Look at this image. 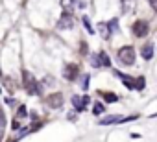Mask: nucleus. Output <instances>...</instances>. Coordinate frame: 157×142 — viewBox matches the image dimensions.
I'll list each match as a JSON object with an SVG mask.
<instances>
[{
	"instance_id": "16",
	"label": "nucleus",
	"mask_w": 157,
	"mask_h": 142,
	"mask_svg": "<svg viewBox=\"0 0 157 142\" xmlns=\"http://www.w3.org/2000/svg\"><path fill=\"white\" fill-rule=\"evenodd\" d=\"M100 30H102V37H104V39H109L111 32H109V28H107V24H105V22H102V24H100Z\"/></svg>"
},
{
	"instance_id": "13",
	"label": "nucleus",
	"mask_w": 157,
	"mask_h": 142,
	"mask_svg": "<svg viewBox=\"0 0 157 142\" xmlns=\"http://www.w3.org/2000/svg\"><path fill=\"white\" fill-rule=\"evenodd\" d=\"M144 87H146V80H144V76H139V78H135V80H133V89L142 91Z\"/></svg>"
},
{
	"instance_id": "21",
	"label": "nucleus",
	"mask_w": 157,
	"mask_h": 142,
	"mask_svg": "<svg viewBox=\"0 0 157 142\" xmlns=\"http://www.w3.org/2000/svg\"><path fill=\"white\" fill-rule=\"evenodd\" d=\"M54 83H56V80H52L50 76H48V78H44V85H46V87H50V85H54Z\"/></svg>"
},
{
	"instance_id": "20",
	"label": "nucleus",
	"mask_w": 157,
	"mask_h": 142,
	"mask_svg": "<svg viewBox=\"0 0 157 142\" xmlns=\"http://www.w3.org/2000/svg\"><path fill=\"white\" fill-rule=\"evenodd\" d=\"M105 24H107L109 32H117V30H118V26H117V24H118V21H117V19H113V21H109V22H105Z\"/></svg>"
},
{
	"instance_id": "24",
	"label": "nucleus",
	"mask_w": 157,
	"mask_h": 142,
	"mask_svg": "<svg viewBox=\"0 0 157 142\" xmlns=\"http://www.w3.org/2000/svg\"><path fill=\"white\" fill-rule=\"evenodd\" d=\"M0 74H2V70H0Z\"/></svg>"
},
{
	"instance_id": "22",
	"label": "nucleus",
	"mask_w": 157,
	"mask_h": 142,
	"mask_svg": "<svg viewBox=\"0 0 157 142\" xmlns=\"http://www.w3.org/2000/svg\"><path fill=\"white\" fill-rule=\"evenodd\" d=\"M85 52H87V43H82V54L85 55Z\"/></svg>"
},
{
	"instance_id": "1",
	"label": "nucleus",
	"mask_w": 157,
	"mask_h": 142,
	"mask_svg": "<svg viewBox=\"0 0 157 142\" xmlns=\"http://www.w3.org/2000/svg\"><path fill=\"white\" fill-rule=\"evenodd\" d=\"M22 83H24V89L32 94V96H39L43 92V85L33 78L32 72H28V70H24L22 72Z\"/></svg>"
},
{
	"instance_id": "15",
	"label": "nucleus",
	"mask_w": 157,
	"mask_h": 142,
	"mask_svg": "<svg viewBox=\"0 0 157 142\" xmlns=\"http://www.w3.org/2000/svg\"><path fill=\"white\" fill-rule=\"evenodd\" d=\"M104 111H105V107H104V103H100V102H96V103L93 105V114H96V116H100V114H104Z\"/></svg>"
},
{
	"instance_id": "8",
	"label": "nucleus",
	"mask_w": 157,
	"mask_h": 142,
	"mask_svg": "<svg viewBox=\"0 0 157 142\" xmlns=\"http://www.w3.org/2000/svg\"><path fill=\"white\" fill-rule=\"evenodd\" d=\"M89 103V96H72V105L76 107L78 113H83Z\"/></svg>"
},
{
	"instance_id": "10",
	"label": "nucleus",
	"mask_w": 157,
	"mask_h": 142,
	"mask_svg": "<svg viewBox=\"0 0 157 142\" xmlns=\"http://www.w3.org/2000/svg\"><path fill=\"white\" fill-rule=\"evenodd\" d=\"M140 52H142V57L144 59H151L153 57V43H146Z\"/></svg>"
},
{
	"instance_id": "14",
	"label": "nucleus",
	"mask_w": 157,
	"mask_h": 142,
	"mask_svg": "<svg viewBox=\"0 0 157 142\" xmlns=\"http://www.w3.org/2000/svg\"><path fill=\"white\" fill-rule=\"evenodd\" d=\"M4 133H6V114L0 109V140L4 138Z\"/></svg>"
},
{
	"instance_id": "9",
	"label": "nucleus",
	"mask_w": 157,
	"mask_h": 142,
	"mask_svg": "<svg viewBox=\"0 0 157 142\" xmlns=\"http://www.w3.org/2000/svg\"><path fill=\"white\" fill-rule=\"evenodd\" d=\"M118 122H122V116H118V114H111V116L100 118V125H109V124H118Z\"/></svg>"
},
{
	"instance_id": "19",
	"label": "nucleus",
	"mask_w": 157,
	"mask_h": 142,
	"mask_svg": "<svg viewBox=\"0 0 157 142\" xmlns=\"http://www.w3.org/2000/svg\"><path fill=\"white\" fill-rule=\"evenodd\" d=\"M82 22L85 24V30H87L89 33H94V28L91 26V22H89V17H83V19H82Z\"/></svg>"
},
{
	"instance_id": "18",
	"label": "nucleus",
	"mask_w": 157,
	"mask_h": 142,
	"mask_svg": "<svg viewBox=\"0 0 157 142\" xmlns=\"http://www.w3.org/2000/svg\"><path fill=\"white\" fill-rule=\"evenodd\" d=\"M26 116H28V109H26V105H21L17 111V118H26Z\"/></svg>"
},
{
	"instance_id": "7",
	"label": "nucleus",
	"mask_w": 157,
	"mask_h": 142,
	"mask_svg": "<svg viewBox=\"0 0 157 142\" xmlns=\"http://www.w3.org/2000/svg\"><path fill=\"white\" fill-rule=\"evenodd\" d=\"M63 94H59V92H56V94H50L48 98H46V105L50 107V109H59L61 105H63Z\"/></svg>"
},
{
	"instance_id": "11",
	"label": "nucleus",
	"mask_w": 157,
	"mask_h": 142,
	"mask_svg": "<svg viewBox=\"0 0 157 142\" xmlns=\"http://www.w3.org/2000/svg\"><path fill=\"white\" fill-rule=\"evenodd\" d=\"M100 96H104V100H105L107 103H115V102H118V96H117L115 92H107V91H102V92H100Z\"/></svg>"
},
{
	"instance_id": "23",
	"label": "nucleus",
	"mask_w": 157,
	"mask_h": 142,
	"mask_svg": "<svg viewBox=\"0 0 157 142\" xmlns=\"http://www.w3.org/2000/svg\"><path fill=\"white\" fill-rule=\"evenodd\" d=\"M11 129H13V131H17V129H19V122H17V120H13V127H11Z\"/></svg>"
},
{
	"instance_id": "6",
	"label": "nucleus",
	"mask_w": 157,
	"mask_h": 142,
	"mask_svg": "<svg viewBox=\"0 0 157 142\" xmlns=\"http://www.w3.org/2000/svg\"><path fill=\"white\" fill-rule=\"evenodd\" d=\"M78 74H80V68H78V65H67L65 68H63V78L65 80H68V81H74L76 78H78Z\"/></svg>"
},
{
	"instance_id": "3",
	"label": "nucleus",
	"mask_w": 157,
	"mask_h": 142,
	"mask_svg": "<svg viewBox=\"0 0 157 142\" xmlns=\"http://www.w3.org/2000/svg\"><path fill=\"white\" fill-rule=\"evenodd\" d=\"M91 65L94 66V68H100V66H111V59H109V55L105 54V52H98V54H94L93 55V59H91Z\"/></svg>"
},
{
	"instance_id": "17",
	"label": "nucleus",
	"mask_w": 157,
	"mask_h": 142,
	"mask_svg": "<svg viewBox=\"0 0 157 142\" xmlns=\"http://www.w3.org/2000/svg\"><path fill=\"white\" fill-rule=\"evenodd\" d=\"M89 80H91V76H89V74H83V78H82V83H80L83 91H87V89H89Z\"/></svg>"
},
{
	"instance_id": "4",
	"label": "nucleus",
	"mask_w": 157,
	"mask_h": 142,
	"mask_svg": "<svg viewBox=\"0 0 157 142\" xmlns=\"http://www.w3.org/2000/svg\"><path fill=\"white\" fill-rule=\"evenodd\" d=\"M131 30H133V35H135V37L142 39V37L148 35V32H150V24H148L146 21H137V22L133 24Z\"/></svg>"
},
{
	"instance_id": "12",
	"label": "nucleus",
	"mask_w": 157,
	"mask_h": 142,
	"mask_svg": "<svg viewBox=\"0 0 157 142\" xmlns=\"http://www.w3.org/2000/svg\"><path fill=\"white\" fill-rule=\"evenodd\" d=\"M117 76L122 80V83H124L128 89H133V78H131V76H126V74H122V72H117Z\"/></svg>"
},
{
	"instance_id": "2",
	"label": "nucleus",
	"mask_w": 157,
	"mask_h": 142,
	"mask_svg": "<svg viewBox=\"0 0 157 142\" xmlns=\"http://www.w3.org/2000/svg\"><path fill=\"white\" fill-rule=\"evenodd\" d=\"M117 57H118V61L122 63V65H133L135 63V48L133 46H122L120 50H118V54H117Z\"/></svg>"
},
{
	"instance_id": "5",
	"label": "nucleus",
	"mask_w": 157,
	"mask_h": 142,
	"mask_svg": "<svg viewBox=\"0 0 157 142\" xmlns=\"http://www.w3.org/2000/svg\"><path fill=\"white\" fill-rule=\"evenodd\" d=\"M72 28H74V19H72V15L65 9L63 15H61V19L57 21V30H72Z\"/></svg>"
}]
</instances>
